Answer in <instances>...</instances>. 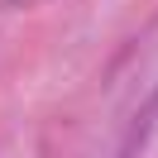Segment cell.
Masks as SVG:
<instances>
[]
</instances>
